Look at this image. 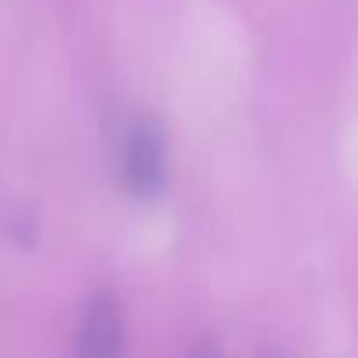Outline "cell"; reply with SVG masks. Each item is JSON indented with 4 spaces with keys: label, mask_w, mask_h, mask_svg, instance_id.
I'll return each mask as SVG.
<instances>
[{
    "label": "cell",
    "mask_w": 358,
    "mask_h": 358,
    "mask_svg": "<svg viewBox=\"0 0 358 358\" xmlns=\"http://www.w3.org/2000/svg\"><path fill=\"white\" fill-rule=\"evenodd\" d=\"M123 187L134 201H158L165 190V130L155 116H137L127 123L120 155Z\"/></svg>",
    "instance_id": "cell-1"
},
{
    "label": "cell",
    "mask_w": 358,
    "mask_h": 358,
    "mask_svg": "<svg viewBox=\"0 0 358 358\" xmlns=\"http://www.w3.org/2000/svg\"><path fill=\"white\" fill-rule=\"evenodd\" d=\"M74 358H127L123 309L113 292L102 288L85 302L78 337H74Z\"/></svg>",
    "instance_id": "cell-2"
},
{
    "label": "cell",
    "mask_w": 358,
    "mask_h": 358,
    "mask_svg": "<svg viewBox=\"0 0 358 358\" xmlns=\"http://www.w3.org/2000/svg\"><path fill=\"white\" fill-rule=\"evenodd\" d=\"M190 358H225V355H222V348H218L215 341H201V344L190 351Z\"/></svg>",
    "instance_id": "cell-3"
},
{
    "label": "cell",
    "mask_w": 358,
    "mask_h": 358,
    "mask_svg": "<svg viewBox=\"0 0 358 358\" xmlns=\"http://www.w3.org/2000/svg\"><path fill=\"white\" fill-rule=\"evenodd\" d=\"M260 358H288V355H281V351H278V348H271V351H264V355H260Z\"/></svg>",
    "instance_id": "cell-4"
}]
</instances>
